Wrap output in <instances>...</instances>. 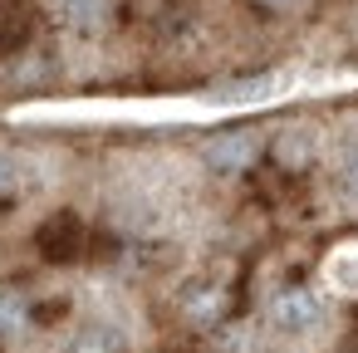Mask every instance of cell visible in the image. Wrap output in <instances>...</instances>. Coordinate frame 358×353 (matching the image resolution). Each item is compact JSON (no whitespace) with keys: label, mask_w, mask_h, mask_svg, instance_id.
Masks as SVG:
<instances>
[{"label":"cell","mask_w":358,"mask_h":353,"mask_svg":"<svg viewBox=\"0 0 358 353\" xmlns=\"http://www.w3.org/2000/svg\"><path fill=\"white\" fill-rule=\"evenodd\" d=\"M260 324L280 343H309V338H319L329 329V294L314 280L280 275L260 299Z\"/></svg>","instance_id":"cell-1"},{"label":"cell","mask_w":358,"mask_h":353,"mask_svg":"<svg viewBox=\"0 0 358 353\" xmlns=\"http://www.w3.org/2000/svg\"><path fill=\"white\" fill-rule=\"evenodd\" d=\"M245 6L255 15H265V20H289V15H299L309 6V0H245Z\"/></svg>","instance_id":"cell-2"}]
</instances>
